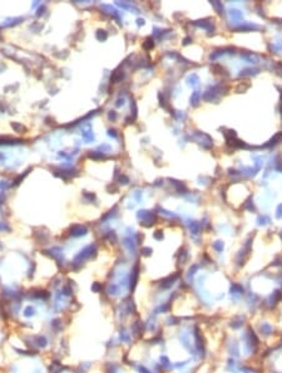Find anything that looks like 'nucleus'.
Wrapping results in <instances>:
<instances>
[{
  "mask_svg": "<svg viewBox=\"0 0 282 373\" xmlns=\"http://www.w3.org/2000/svg\"><path fill=\"white\" fill-rule=\"evenodd\" d=\"M281 214H282V205H281V206H280V209H278V214H277V216L280 217V216H281Z\"/></svg>",
  "mask_w": 282,
  "mask_h": 373,
  "instance_id": "1",
  "label": "nucleus"
}]
</instances>
